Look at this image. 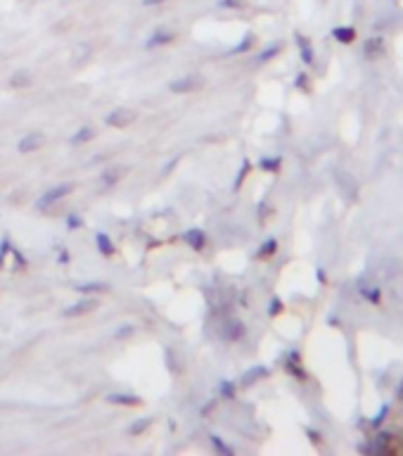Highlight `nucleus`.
I'll use <instances>...</instances> for the list:
<instances>
[{
    "mask_svg": "<svg viewBox=\"0 0 403 456\" xmlns=\"http://www.w3.org/2000/svg\"><path fill=\"white\" fill-rule=\"evenodd\" d=\"M202 86V76H197V74H187V76H183V79H176V81L169 86V88L173 90V93H192L195 88H199Z\"/></svg>",
    "mask_w": 403,
    "mask_h": 456,
    "instance_id": "f257e3e1",
    "label": "nucleus"
},
{
    "mask_svg": "<svg viewBox=\"0 0 403 456\" xmlns=\"http://www.w3.org/2000/svg\"><path fill=\"white\" fill-rule=\"evenodd\" d=\"M133 121H136V112L126 110V107H119V110H114L110 117H107V124H110V126H119V129L133 124Z\"/></svg>",
    "mask_w": 403,
    "mask_h": 456,
    "instance_id": "f03ea898",
    "label": "nucleus"
},
{
    "mask_svg": "<svg viewBox=\"0 0 403 456\" xmlns=\"http://www.w3.org/2000/svg\"><path fill=\"white\" fill-rule=\"evenodd\" d=\"M45 143V138H43V133H26L24 138L19 140V152H24V155H29V152H36L38 147Z\"/></svg>",
    "mask_w": 403,
    "mask_h": 456,
    "instance_id": "7ed1b4c3",
    "label": "nucleus"
},
{
    "mask_svg": "<svg viewBox=\"0 0 403 456\" xmlns=\"http://www.w3.org/2000/svg\"><path fill=\"white\" fill-rule=\"evenodd\" d=\"M69 190H71V186H57V188H52V190H48V193H45L41 200H38V207H50L52 202L62 200L64 195H69Z\"/></svg>",
    "mask_w": 403,
    "mask_h": 456,
    "instance_id": "20e7f679",
    "label": "nucleus"
},
{
    "mask_svg": "<svg viewBox=\"0 0 403 456\" xmlns=\"http://www.w3.org/2000/svg\"><path fill=\"white\" fill-rule=\"evenodd\" d=\"M95 299H83V302H76V307H69L64 309V316H78V314H86V311L95 309Z\"/></svg>",
    "mask_w": 403,
    "mask_h": 456,
    "instance_id": "39448f33",
    "label": "nucleus"
},
{
    "mask_svg": "<svg viewBox=\"0 0 403 456\" xmlns=\"http://www.w3.org/2000/svg\"><path fill=\"white\" fill-rule=\"evenodd\" d=\"M176 38L173 31H157V34H152V38L147 41V48H154V45H164V43H171Z\"/></svg>",
    "mask_w": 403,
    "mask_h": 456,
    "instance_id": "423d86ee",
    "label": "nucleus"
},
{
    "mask_svg": "<svg viewBox=\"0 0 403 456\" xmlns=\"http://www.w3.org/2000/svg\"><path fill=\"white\" fill-rule=\"evenodd\" d=\"M332 36H335L339 43H354L356 41V29H351V27H337L335 31H332Z\"/></svg>",
    "mask_w": 403,
    "mask_h": 456,
    "instance_id": "0eeeda50",
    "label": "nucleus"
},
{
    "mask_svg": "<svg viewBox=\"0 0 403 456\" xmlns=\"http://www.w3.org/2000/svg\"><path fill=\"white\" fill-rule=\"evenodd\" d=\"M361 295L368 299L370 304H380V299H382V292H380V288H368V285H361Z\"/></svg>",
    "mask_w": 403,
    "mask_h": 456,
    "instance_id": "6e6552de",
    "label": "nucleus"
},
{
    "mask_svg": "<svg viewBox=\"0 0 403 456\" xmlns=\"http://www.w3.org/2000/svg\"><path fill=\"white\" fill-rule=\"evenodd\" d=\"M380 50H382V41H380V38H370V41L365 43V55L368 57H375Z\"/></svg>",
    "mask_w": 403,
    "mask_h": 456,
    "instance_id": "1a4fd4ad",
    "label": "nucleus"
},
{
    "mask_svg": "<svg viewBox=\"0 0 403 456\" xmlns=\"http://www.w3.org/2000/svg\"><path fill=\"white\" fill-rule=\"evenodd\" d=\"M110 401L112 404H128V407H133V404H138V397H130V394H112Z\"/></svg>",
    "mask_w": 403,
    "mask_h": 456,
    "instance_id": "9d476101",
    "label": "nucleus"
},
{
    "mask_svg": "<svg viewBox=\"0 0 403 456\" xmlns=\"http://www.w3.org/2000/svg\"><path fill=\"white\" fill-rule=\"evenodd\" d=\"M299 45H301V60H304L306 64H311L313 62V50H311V45H308L301 36H299Z\"/></svg>",
    "mask_w": 403,
    "mask_h": 456,
    "instance_id": "9b49d317",
    "label": "nucleus"
},
{
    "mask_svg": "<svg viewBox=\"0 0 403 456\" xmlns=\"http://www.w3.org/2000/svg\"><path fill=\"white\" fill-rule=\"evenodd\" d=\"M387 414H389V404H384V407L380 409V414H377L375 418L370 421V425H372V428H380V425L384 423V418H387Z\"/></svg>",
    "mask_w": 403,
    "mask_h": 456,
    "instance_id": "f8f14e48",
    "label": "nucleus"
},
{
    "mask_svg": "<svg viewBox=\"0 0 403 456\" xmlns=\"http://www.w3.org/2000/svg\"><path fill=\"white\" fill-rule=\"evenodd\" d=\"M185 238H187V242H190V245H197V247H202V245H204V235L199 233V231H190V233L185 235Z\"/></svg>",
    "mask_w": 403,
    "mask_h": 456,
    "instance_id": "ddd939ff",
    "label": "nucleus"
},
{
    "mask_svg": "<svg viewBox=\"0 0 403 456\" xmlns=\"http://www.w3.org/2000/svg\"><path fill=\"white\" fill-rule=\"evenodd\" d=\"M93 136H95V133H93V129H83V131H78L74 136V143H86V140H90Z\"/></svg>",
    "mask_w": 403,
    "mask_h": 456,
    "instance_id": "4468645a",
    "label": "nucleus"
},
{
    "mask_svg": "<svg viewBox=\"0 0 403 456\" xmlns=\"http://www.w3.org/2000/svg\"><path fill=\"white\" fill-rule=\"evenodd\" d=\"M97 245H100V247H102V252L104 255H112V242L107 240V235H97Z\"/></svg>",
    "mask_w": 403,
    "mask_h": 456,
    "instance_id": "2eb2a0df",
    "label": "nucleus"
},
{
    "mask_svg": "<svg viewBox=\"0 0 403 456\" xmlns=\"http://www.w3.org/2000/svg\"><path fill=\"white\" fill-rule=\"evenodd\" d=\"M14 76H17V79H14V81H12L14 86H21V83L26 86V83H29V74H26V71H17V74H14Z\"/></svg>",
    "mask_w": 403,
    "mask_h": 456,
    "instance_id": "dca6fc26",
    "label": "nucleus"
},
{
    "mask_svg": "<svg viewBox=\"0 0 403 456\" xmlns=\"http://www.w3.org/2000/svg\"><path fill=\"white\" fill-rule=\"evenodd\" d=\"M275 245H278L275 240H268L266 245H263V249L259 252V255H273V252H275Z\"/></svg>",
    "mask_w": 403,
    "mask_h": 456,
    "instance_id": "f3484780",
    "label": "nucleus"
},
{
    "mask_svg": "<svg viewBox=\"0 0 403 456\" xmlns=\"http://www.w3.org/2000/svg\"><path fill=\"white\" fill-rule=\"evenodd\" d=\"M221 7H239V0H221Z\"/></svg>",
    "mask_w": 403,
    "mask_h": 456,
    "instance_id": "a211bd4d",
    "label": "nucleus"
},
{
    "mask_svg": "<svg viewBox=\"0 0 403 456\" xmlns=\"http://www.w3.org/2000/svg\"><path fill=\"white\" fill-rule=\"evenodd\" d=\"M278 50H280V48H278V45H273V48H271V50H266V53L261 55V60H268V57H271V55H275Z\"/></svg>",
    "mask_w": 403,
    "mask_h": 456,
    "instance_id": "6ab92c4d",
    "label": "nucleus"
},
{
    "mask_svg": "<svg viewBox=\"0 0 403 456\" xmlns=\"http://www.w3.org/2000/svg\"><path fill=\"white\" fill-rule=\"evenodd\" d=\"M278 164H280L278 159H266V162H263V166H271V169H273V166H278Z\"/></svg>",
    "mask_w": 403,
    "mask_h": 456,
    "instance_id": "aec40b11",
    "label": "nucleus"
},
{
    "mask_svg": "<svg viewBox=\"0 0 403 456\" xmlns=\"http://www.w3.org/2000/svg\"><path fill=\"white\" fill-rule=\"evenodd\" d=\"M159 3H166V0H143V5H159Z\"/></svg>",
    "mask_w": 403,
    "mask_h": 456,
    "instance_id": "412c9836",
    "label": "nucleus"
},
{
    "mask_svg": "<svg viewBox=\"0 0 403 456\" xmlns=\"http://www.w3.org/2000/svg\"><path fill=\"white\" fill-rule=\"evenodd\" d=\"M396 394H398V399H401V404H403V380L398 383V390H396Z\"/></svg>",
    "mask_w": 403,
    "mask_h": 456,
    "instance_id": "4be33fe9",
    "label": "nucleus"
},
{
    "mask_svg": "<svg viewBox=\"0 0 403 456\" xmlns=\"http://www.w3.org/2000/svg\"><path fill=\"white\" fill-rule=\"evenodd\" d=\"M278 309H280V302L275 299V302H273V309H271V314H275V311H278Z\"/></svg>",
    "mask_w": 403,
    "mask_h": 456,
    "instance_id": "5701e85b",
    "label": "nucleus"
}]
</instances>
